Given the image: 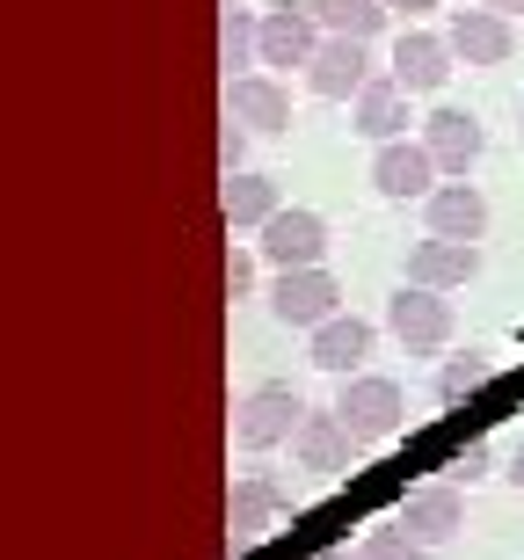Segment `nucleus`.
Here are the masks:
<instances>
[{"mask_svg":"<svg viewBox=\"0 0 524 560\" xmlns=\"http://www.w3.org/2000/svg\"><path fill=\"white\" fill-rule=\"evenodd\" d=\"M386 328H394V342L408 357H430V350H444V342L459 335V313H452V299H444V291L400 284L394 299H386Z\"/></svg>","mask_w":524,"mask_h":560,"instance_id":"obj_1","label":"nucleus"},{"mask_svg":"<svg viewBox=\"0 0 524 560\" xmlns=\"http://www.w3.org/2000/svg\"><path fill=\"white\" fill-rule=\"evenodd\" d=\"M336 408H342V422H350L357 444H386V436H400V422H408V394H400L394 378H379V372L342 378Z\"/></svg>","mask_w":524,"mask_h":560,"instance_id":"obj_2","label":"nucleus"},{"mask_svg":"<svg viewBox=\"0 0 524 560\" xmlns=\"http://www.w3.org/2000/svg\"><path fill=\"white\" fill-rule=\"evenodd\" d=\"M299 422H306V400L292 386H255L241 408H233V444L241 452H277V444H292Z\"/></svg>","mask_w":524,"mask_h":560,"instance_id":"obj_3","label":"nucleus"},{"mask_svg":"<svg viewBox=\"0 0 524 560\" xmlns=\"http://www.w3.org/2000/svg\"><path fill=\"white\" fill-rule=\"evenodd\" d=\"M270 313L284 320V328H306V335H314L321 320H336V313H342V284H336V270H328V262H314V270H277V284H270Z\"/></svg>","mask_w":524,"mask_h":560,"instance_id":"obj_4","label":"nucleus"},{"mask_svg":"<svg viewBox=\"0 0 524 560\" xmlns=\"http://www.w3.org/2000/svg\"><path fill=\"white\" fill-rule=\"evenodd\" d=\"M321 37H328V30H321L314 0H277V8H263V66H277V73L314 66Z\"/></svg>","mask_w":524,"mask_h":560,"instance_id":"obj_5","label":"nucleus"},{"mask_svg":"<svg viewBox=\"0 0 524 560\" xmlns=\"http://www.w3.org/2000/svg\"><path fill=\"white\" fill-rule=\"evenodd\" d=\"M255 248H263L270 270H314V262H328V219L306 211V205H292V211H277L270 226H263Z\"/></svg>","mask_w":524,"mask_h":560,"instance_id":"obj_6","label":"nucleus"},{"mask_svg":"<svg viewBox=\"0 0 524 560\" xmlns=\"http://www.w3.org/2000/svg\"><path fill=\"white\" fill-rule=\"evenodd\" d=\"M306 88L321 103H357L372 88V44L364 37H321L314 66H306Z\"/></svg>","mask_w":524,"mask_h":560,"instance_id":"obj_7","label":"nucleus"},{"mask_svg":"<svg viewBox=\"0 0 524 560\" xmlns=\"http://www.w3.org/2000/svg\"><path fill=\"white\" fill-rule=\"evenodd\" d=\"M438 175H444V167L430 161V145H422V139H386L372 153V189L386 197V205L430 197V189H438Z\"/></svg>","mask_w":524,"mask_h":560,"instance_id":"obj_8","label":"nucleus"},{"mask_svg":"<svg viewBox=\"0 0 524 560\" xmlns=\"http://www.w3.org/2000/svg\"><path fill=\"white\" fill-rule=\"evenodd\" d=\"M481 277V241H444V233H430V241H416L408 248V277L400 284H422V291H459Z\"/></svg>","mask_w":524,"mask_h":560,"instance_id":"obj_9","label":"nucleus"},{"mask_svg":"<svg viewBox=\"0 0 524 560\" xmlns=\"http://www.w3.org/2000/svg\"><path fill=\"white\" fill-rule=\"evenodd\" d=\"M350 452H357V436H350V422H342V408H328V416H314V408H306V422H299V436H292L299 474L342 480V474H350Z\"/></svg>","mask_w":524,"mask_h":560,"instance_id":"obj_10","label":"nucleus"},{"mask_svg":"<svg viewBox=\"0 0 524 560\" xmlns=\"http://www.w3.org/2000/svg\"><path fill=\"white\" fill-rule=\"evenodd\" d=\"M444 37H452V51H459L466 66H510L517 59V30H510V15H496V8H452Z\"/></svg>","mask_w":524,"mask_h":560,"instance_id":"obj_11","label":"nucleus"},{"mask_svg":"<svg viewBox=\"0 0 524 560\" xmlns=\"http://www.w3.org/2000/svg\"><path fill=\"white\" fill-rule=\"evenodd\" d=\"M422 145H430V161L444 175H474V161L488 153V131H481L474 109H430L422 117Z\"/></svg>","mask_w":524,"mask_h":560,"instance_id":"obj_12","label":"nucleus"},{"mask_svg":"<svg viewBox=\"0 0 524 560\" xmlns=\"http://www.w3.org/2000/svg\"><path fill=\"white\" fill-rule=\"evenodd\" d=\"M452 59H459V51H452V37L400 30V37H394V66H386V73H394L408 95H438V88L452 81Z\"/></svg>","mask_w":524,"mask_h":560,"instance_id":"obj_13","label":"nucleus"},{"mask_svg":"<svg viewBox=\"0 0 524 560\" xmlns=\"http://www.w3.org/2000/svg\"><path fill=\"white\" fill-rule=\"evenodd\" d=\"M422 219H430V233H444V241H488V197L466 183V175L430 189V197H422Z\"/></svg>","mask_w":524,"mask_h":560,"instance_id":"obj_14","label":"nucleus"},{"mask_svg":"<svg viewBox=\"0 0 524 560\" xmlns=\"http://www.w3.org/2000/svg\"><path fill=\"white\" fill-rule=\"evenodd\" d=\"M400 532H416L422 546H444L466 532V495L452 488V480H430V488H416V495L400 502Z\"/></svg>","mask_w":524,"mask_h":560,"instance_id":"obj_15","label":"nucleus"},{"mask_svg":"<svg viewBox=\"0 0 524 560\" xmlns=\"http://www.w3.org/2000/svg\"><path fill=\"white\" fill-rule=\"evenodd\" d=\"M350 125L364 131L372 145L408 139V125H416V117H408V88H400L394 73H372V88H364V95L350 103Z\"/></svg>","mask_w":524,"mask_h":560,"instance_id":"obj_16","label":"nucleus"},{"mask_svg":"<svg viewBox=\"0 0 524 560\" xmlns=\"http://www.w3.org/2000/svg\"><path fill=\"white\" fill-rule=\"evenodd\" d=\"M306 357H314L321 372L357 378V372H364V357H372V320H357V313H336V320H321L314 342H306Z\"/></svg>","mask_w":524,"mask_h":560,"instance_id":"obj_17","label":"nucleus"},{"mask_svg":"<svg viewBox=\"0 0 524 560\" xmlns=\"http://www.w3.org/2000/svg\"><path fill=\"white\" fill-rule=\"evenodd\" d=\"M284 488H277L270 474H241L233 480V502H226V532H233V546H255L263 532H270V517L284 510Z\"/></svg>","mask_w":524,"mask_h":560,"instance_id":"obj_18","label":"nucleus"},{"mask_svg":"<svg viewBox=\"0 0 524 560\" xmlns=\"http://www.w3.org/2000/svg\"><path fill=\"white\" fill-rule=\"evenodd\" d=\"M226 109H233L248 131H292V95H284L270 73H233Z\"/></svg>","mask_w":524,"mask_h":560,"instance_id":"obj_19","label":"nucleus"},{"mask_svg":"<svg viewBox=\"0 0 524 560\" xmlns=\"http://www.w3.org/2000/svg\"><path fill=\"white\" fill-rule=\"evenodd\" d=\"M219 211H226L233 233H241V226L263 233L284 205H277V183H270V175H248V167H241V175H226V197H219Z\"/></svg>","mask_w":524,"mask_h":560,"instance_id":"obj_20","label":"nucleus"},{"mask_svg":"<svg viewBox=\"0 0 524 560\" xmlns=\"http://www.w3.org/2000/svg\"><path fill=\"white\" fill-rule=\"evenodd\" d=\"M219 66L226 73H255L263 66V8H226V22H219Z\"/></svg>","mask_w":524,"mask_h":560,"instance_id":"obj_21","label":"nucleus"},{"mask_svg":"<svg viewBox=\"0 0 524 560\" xmlns=\"http://www.w3.org/2000/svg\"><path fill=\"white\" fill-rule=\"evenodd\" d=\"M314 15H321L328 37H364L372 44L379 30L394 22V8H386V0H314Z\"/></svg>","mask_w":524,"mask_h":560,"instance_id":"obj_22","label":"nucleus"},{"mask_svg":"<svg viewBox=\"0 0 524 560\" xmlns=\"http://www.w3.org/2000/svg\"><path fill=\"white\" fill-rule=\"evenodd\" d=\"M488 372H496V364H488V350H466V357H452V364L438 372V400H444V408H459L466 394H481V386H488Z\"/></svg>","mask_w":524,"mask_h":560,"instance_id":"obj_23","label":"nucleus"},{"mask_svg":"<svg viewBox=\"0 0 524 560\" xmlns=\"http://www.w3.org/2000/svg\"><path fill=\"white\" fill-rule=\"evenodd\" d=\"M438 546H422L416 532H400V524H372L364 532V546H357V560H430Z\"/></svg>","mask_w":524,"mask_h":560,"instance_id":"obj_24","label":"nucleus"},{"mask_svg":"<svg viewBox=\"0 0 524 560\" xmlns=\"http://www.w3.org/2000/svg\"><path fill=\"white\" fill-rule=\"evenodd\" d=\"M255 270H263V248H226V291L233 299L255 291Z\"/></svg>","mask_w":524,"mask_h":560,"instance_id":"obj_25","label":"nucleus"},{"mask_svg":"<svg viewBox=\"0 0 524 560\" xmlns=\"http://www.w3.org/2000/svg\"><path fill=\"white\" fill-rule=\"evenodd\" d=\"M219 167H226V175H241V167H248V125H241L233 109H226V131H219Z\"/></svg>","mask_w":524,"mask_h":560,"instance_id":"obj_26","label":"nucleus"},{"mask_svg":"<svg viewBox=\"0 0 524 560\" xmlns=\"http://www.w3.org/2000/svg\"><path fill=\"white\" fill-rule=\"evenodd\" d=\"M452 474H459V480H481L488 474V444H466V452L452 458Z\"/></svg>","mask_w":524,"mask_h":560,"instance_id":"obj_27","label":"nucleus"},{"mask_svg":"<svg viewBox=\"0 0 524 560\" xmlns=\"http://www.w3.org/2000/svg\"><path fill=\"white\" fill-rule=\"evenodd\" d=\"M386 8H394V15H430L438 0H386Z\"/></svg>","mask_w":524,"mask_h":560,"instance_id":"obj_28","label":"nucleus"},{"mask_svg":"<svg viewBox=\"0 0 524 560\" xmlns=\"http://www.w3.org/2000/svg\"><path fill=\"white\" fill-rule=\"evenodd\" d=\"M510 488H517V495H524V444H517V452H510Z\"/></svg>","mask_w":524,"mask_h":560,"instance_id":"obj_29","label":"nucleus"},{"mask_svg":"<svg viewBox=\"0 0 524 560\" xmlns=\"http://www.w3.org/2000/svg\"><path fill=\"white\" fill-rule=\"evenodd\" d=\"M481 8H496V15H524V0H481Z\"/></svg>","mask_w":524,"mask_h":560,"instance_id":"obj_30","label":"nucleus"},{"mask_svg":"<svg viewBox=\"0 0 524 560\" xmlns=\"http://www.w3.org/2000/svg\"><path fill=\"white\" fill-rule=\"evenodd\" d=\"M321 560H357V553H342V546H336V553H321Z\"/></svg>","mask_w":524,"mask_h":560,"instance_id":"obj_31","label":"nucleus"},{"mask_svg":"<svg viewBox=\"0 0 524 560\" xmlns=\"http://www.w3.org/2000/svg\"><path fill=\"white\" fill-rule=\"evenodd\" d=\"M517 131H524V103H517Z\"/></svg>","mask_w":524,"mask_h":560,"instance_id":"obj_32","label":"nucleus"}]
</instances>
